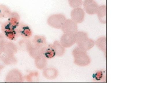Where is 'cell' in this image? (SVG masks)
<instances>
[{
	"instance_id": "cell-1",
	"label": "cell",
	"mask_w": 148,
	"mask_h": 111,
	"mask_svg": "<svg viewBox=\"0 0 148 111\" xmlns=\"http://www.w3.org/2000/svg\"><path fill=\"white\" fill-rule=\"evenodd\" d=\"M76 43L83 50L87 51L95 45L94 40L88 38L87 33L83 32H77L75 34Z\"/></svg>"
},
{
	"instance_id": "cell-2",
	"label": "cell",
	"mask_w": 148,
	"mask_h": 111,
	"mask_svg": "<svg viewBox=\"0 0 148 111\" xmlns=\"http://www.w3.org/2000/svg\"><path fill=\"white\" fill-rule=\"evenodd\" d=\"M72 54L74 58V64L77 66L82 67L87 66L91 62L90 57L86 51L83 50L78 46L74 49Z\"/></svg>"
},
{
	"instance_id": "cell-3",
	"label": "cell",
	"mask_w": 148,
	"mask_h": 111,
	"mask_svg": "<svg viewBox=\"0 0 148 111\" xmlns=\"http://www.w3.org/2000/svg\"><path fill=\"white\" fill-rule=\"evenodd\" d=\"M66 16L61 14L51 15L47 18V23L50 27L56 29H61L66 21Z\"/></svg>"
},
{
	"instance_id": "cell-4",
	"label": "cell",
	"mask_w": 148,
	"mask_h": 111,
	"mask_svg": "<svg viewBox=\"0 0 148 111\" xmlns=\"http://www.w3.org/2000/svg\"><path fill=\"white\" fill-rule=\"evenodd\" d=\"M2 47L3 52L7 54L14 55L17 52V47L15 44L5 39L0 41Z\"/></svg>"
},
{
	"instance_id": "cell-5",
	"label": "cell",
	"mask_w": 148,
	"mask_h": 111,
	"mask_svg": "<svg viewBox=\"0 0 148 111\" xmlns=\"http://www.w3.org/2000/svg\"><path fill=\"white\" fill-rule=\"evenodd\" d=\"M83 5L86 13L92 15L97 13L99 6L95 0H84Z\"/></svg>"
},
{
	"instance_id": "cell-6",
	"label": "cell",
	"mask_w": 148,
	"mask_h": 111,
	"mask_svg": "<svg viewBox=\"0 0 148 111\" xmlns=\"http://www.w3.org/2000/svg\"><path fill=\"white\" fill-rule=\"evenodd\" d=\"M61 29L64 34H75L78 32L77 25L72 19H66Z\"/></svg>"
},
{
	"instance_id": "cell-7",
	"label": "cell",
	"mask_w": 148,
	"mask_h": 111,
	"mask_svg": "<svg viewBox=\"0 0 148 111\" xmlns=\"http://www.w3.org/2000/svg\"><path fill=\"white\" fill-rule=\"evenodd\" d=\"M60 42L65 48L71 47L76 43L75 34H64L61 37Z\"/></svg>"
},
{
	"instance_id": "cell-8",
	"label": "cell",
	"mask_w": 148,
	"mask_h": 111,
	"mask_svg": "<svg viewBox=\"0 0 148 111\" xmlns=\"http://www.w3.org/2000/svg\"><path fill=\"white\" fill-rule=\"evenodd\" d=\"M23 81L24 77H22L21 72L16 69L11 71L8 74L5 79V81L7 82H21Z\"/></svg>"
},
{
	"instance_id": "cell-9",
	"label": "cell",
	"mask_w": 148,
	"mask_h": 111,
	"mask_svg": "<svg viewBox=\"0 0 148 111\" xmlns=\"http://www.w3.org/2000/svg\"><path fill=\"white\" fill-rule=\"evenodd\" d=\"M71 15L72 20L77 24H80L84 20V11L81 8L73 9L71 12Z\"/></svg>"
},
{
	"instance_id": "cell-10",
	"label": "cell",
	"mask_w": 148,
	"mask_h": 111,
	"mask_svg": "<svg viewBox=\"0 0 148 111\" xmlns=\"http://www.w3.org/2000/svg\"><path fill=\"white\" fill-rule=\"evenodd\" d=\"M19 36L27 39L32 36V32L30 27L26 24H20L16 28Z\"/></svg>"
},
{
	"instance_id": "cell-11",
	"label": "cell",
	"mask_w": 148,
	"mask_h": 111,
	"mask_svg": "<svg viewBox=\"0 0 148 111\" xmlns=\"http://www.w3.org/2000/svg\"><path fill=\"white\" fill-rule=\"evenodd\" d=\"M42 55L47 59H51L56 56L55 50L51 44L44 47L42 49Z\"/></svg>"
},
{
	"instance_id": "cell-12",
	"label": "cell",
	"mask_w": 148,
	"mask_h": 111,
	"mask_svg": "<svg viewBox=\"0 0 148 111\" xmlns=\"http://www.w3.org/2000/svg\"><path fill=\"white\" fill-rule=\"evenodd\" d=\"M42 75L45 78L48 79H54L58 77V71L55 68L50 67L44 69Z\"/></svg>"
},
{
	"instance_id": "cell-13",
	"label": "cell",
	"mask_w": 148,
	"mask_h": 111,
	"mask_svg": "<svg viewBox=\"0 0 148 111\" xmlns=\"http://www.w3.org/2000/svg\"><path fill=\"white\" fill-rule=\"evenodd\" d=\"M98 15V19L101 24L107 23V7L106 5L100 6L98 7L96 13Z\"/></svg>"
},
{
	"instance_id": "cell-14",
	"label": "cell",
	"mask_w": 148,
	"mask_h": 111,
	"mask_svg": "<svg viewBox=\"0 0 148 111\" xmlns=\"http://www.w3.org/2000/svg\"><path fill=\"white\" fill-rule=\"evenodd\" d=\"M92 77L93 81L96 82H106V71L104 70L96 71L92 75Z\"/></svg>"
},
{
	"instance_id": "cell-15",
	"label": "cell",
	"mask_w": 148,
	"mask_h": 111,
	"mask_svg": "<svg viewBox=\"0 0 148 111\" xmlns=\"http://www.w3.org/2000/svg\"><path fill=\"white\" fill-rule=\"evenodd\" d=\"M32 42L33 45L37 47L43 48L47 45L46 39L44 36H35Z\"/></svg>"
},
{
	"instance_id": "cell-16",
	"label": "cell",
	"mask_w": 148,
	"mask_h": 111,
	"mask_svg": "<svg viewBox=\"0 0 148 111\" xmlns=\"http://www.w3.org/2000/svg\"><path fill=\"white\" fill-rule=\"evenodd\" d=\"M95 45L104 52L105 56H107V38L106 37H101L95 42Z\"/></svg>"
},
{
	"instance_id": "cell-17",
	"label": "cell",
	"mask_w": 148,
	"mask_h": 111,
	"mask_svg": "<svg viewBox=\"0 0 148 111\" xmlns=\"http://www.w3.org/2000/svg\"><path fill=\"white\" fill-rule=\"evenodd\" d=\"M47 58L42 55L38 56L35 59V64L37 69L39 70H44L47 65Z\"/></svg>"
},
{
	"instance_id": "cell-18",
	"label": "cell",
	"mask_w": 148,
	"mask_h": 111,
	"mask_svg": "<svg viewBox=\"0 0 148 111\" xmlns=\"http://www.w3.org/2000/svg\"><path fill=\"white\" fill-rule=\"evenodd\" d=\"M8 17V22L16 29L20 24L19 23L20 16L16 12H12V13L11 12Z\"/></svg>"
},
{
	"instance_id": "cell-19",
	"label": "cell",
	"mask_w": 148,
	"mask_h": 111,
	"mask_svg": "<svg viewBox=\"0 0 148 111\" xmlns=\"http://www.w3.org/2000/svg\"><path fill=\"white\" fill-rule=\"evenodd\" d=\"M55 50L56 54L58 56H62L64 55L66 51V48L62 45L60 42L55 41L52 44Z\"/></svg>"
},
{
	"instance_id": "cell-20",
	"label": "cell",
	"mask_w": 148,
	"mask_h": 111,
	"mask_svg": "<svg viewBox=\"0 0 148 111\" xmlns=\"http://www.w3.org/2000/svg\"><path fill=\"white\" fill-rule=\"evenodd\" d=\"M18 44L20 48L24 51H29L34 46L32 42L25 39L23 40L19 41Z\"/></svg>"
},
{
	"instance_id": "cell-21",
	"label": "cell",
	"mask_w": 148,
	"mask_h": 111,
	"mask_svg": "<svg viewBox=\"0 0 148 111\" xmlns=\"http://www.w3.org/2000/svg\"><path fill=\"white\" fill-rule=\"evenodd\" d=\"M1 58L4 64L6 65H11L16 64V58L14 57L13 55L5 54L1 56Z\"/></svg>"
},
{
	"instance_id": "cell-22",
	"label": "cell",
	"mask_w": 148,
	"mask_h": 111,
	"mask_svg": "<svg viewBox=\"0 0 148 111\" xmlns=\"http://www.w3.org/2000/svg\"><path fill=\"white\" fill-rule=\"evenodd\" d=\"M42 48L37 47L33 46L32 48L29 51V55L32 58H36L38 56L42 55Z\"/></svg>"
},
{
	"instance_id": "cell-23",
	"label": "cell",
	"mask_w": 148,
	"mask_h": 111,
	"mask_svg": "<svg viewBox=\"0 0 148 111\" xmlns=\"http://www.w3.org/2000/svg\"><path fill=\"white\" fill-rule=\"evenodd\" d=\"M4 34L6 37L10 40H14L19 36V34L16 29L5 32Z\"/></svg>"
},
{
	"instance_id": "cell-24",
	"label": "cell",
	"mask_w": 148,
	"mask_h": 111,
	"mask_svg": "<svg viewBox=\"0 0 148 111\" xmlns=\"http://www.w3.org/2000/svg\"><path fill=\"white\" fill-rule=\"evenodd\" d=\"M39 74L38 72H31L29 75H27L24 77V79L27 82H37L38 79Z\"/></svg>"
},
{
	"instance_id": "cell-25",
	"label": "cell",
	"mask_w": 148,
	"mask_h": 111,
	"mask_svg": "<svg viewBox=\"0 0 148 111\" xmlns=\"http://www.w3.org/2000/svg\"><path fill=\"white\" fill-rule=\"evenodd\" d=\"M11 13L9 9L5 6L0 5V18L8 17Z\"/></svg>"
},
{
	"instance_id": "cell-26",
	"label": "cell",
	"mask_w": 148,
	"mask_h": 111,
	"mask_svg": "<svg viewBox=\"0 0 148 111\" xmlns=\"http://www.w3.org/2000/svg\"><path fill=\"white\" fill-rule=\"evenodd\" d=\"M70 6L73 8H81L83 5L82 0H68Z\"/></svg>"
},
{
	"instance_id": "cell-27",
	"label": "cell",
	"mask_w": 148,
	"mask_h": 111,
	"mask_svg": "<svg viewBox=\"0 0 148 111\" xmlns=\"http://www.w3.org/2000/svg\"><path fill=\"white\" fill-rule=\"evenodd\" d=\"M1 65H0V71H1Z\"/></svg>"
}]
</instances>
